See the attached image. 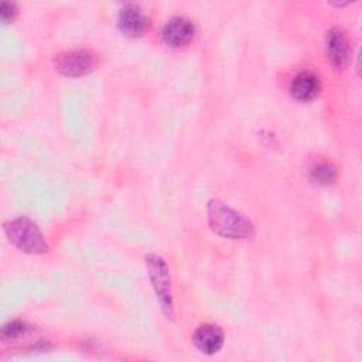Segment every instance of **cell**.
Segmentation results:
<instances>
[{
    "label": "cell",
    "instance_id": "obj_1",
    "mask_svg": "<svg viewBox=\"0 0 362 362\" xmlns=\"http://www.w3.org/2000/svg\"><path fill=\"white\" fill-rule=\"evenodd\" d=\"M206 212L211 229L222 238L246 240L252 239L256 233L250 219L216 198L208 201Z\"/></svg>",
    "mask_w": 362,
    "mask_h": 362
},
{
    "label": "cell",
    "instance_id": "obj_2",
    "mask_svg": "<svg viewBox=\"0 0 362 362\" xmlns=\"http://www.w3.org/2000/svg\"><path fill=\"white\" fill-rule=\"evenodd\" d=\"M3 229L10 243L21 252L38 255L48 250V243L40 228L27 216H18L4 222Z\"/></svg>",
    "mask_w": 362,
    "mask_h": 362
},
{
    "label": "cell",
    "instance_id": "obj_3",
    "mask_svg": "<svg viewBox=\"0 0 362 362\" xmlns=\"http://www.w3.org/2000/svg\"><path fill=\"white\" fill-rule=\"evenodd\" d=\"M146 269L156 293L157 303L167 320H174V301L171 293V277L165 260L157 253L144 256Z\"/></svg>",
    "mask_w": 362,
    "mask_h": 362
},
{
    "label": "cell",
    "instance_id": "obj_4",
    "mask_svg": "<svg viewBox=\"0 0 362 362\" xmlns=\"http://www.w3.org/2000/svg\"><path fill=\"white\" fill-rule=\"evenodd\" d=\"M98 64V55L90 49L83 48L64 51L54 58V66L57 72L69 78L88 75L96 69Z\"/></svg>",
    "mask_w": 362,
    "mask_h": 362
},
{
    "label": "cell",
    "instance_id": "obj_5",
    "mask_svg": "<svg viewBox=\"0 0 362 362\" xmlns=\"http://www.w3.org/2000/svg\"><path fill=\"white\" fill-rule=\"evenodd\" d=\"M327 59L335 69H344L351 61V41L348 34L339 28L332 27L325 35Z\"/></svg>",
    "mask_w": 362,
    "mask_h": 362
},
{
    "label": "cell",
    "instance_id": "obj_6",
    "mask_svg": "<svg viewBox=\"0 0 362 362\" xmlns=\"http://www.w3.org/2000/svg\"><path fill=\"white\" fill-rule=\"evenodd\" d=\"M117 27L126 37H141L150 27V18L139 4L126 3L119 10Z\"/></svg>",
    "mask_w": 362,
    "mask_h": 362
},
{
    "label": "cell",
    "instance_id": "obj_7",
    "mask_svg": "<svg viewBox=\"0 0 362 362\" xmlns=\"http://www.w3.org/2000/svg\"><path fill=\"white\" fill-rule=\"evenodd\" d=\"M195 34L194 23L184 16L171 17L163 27L161 35L165 44L171 47L187 45Z\"/></svg>",
    "mask_w": 362,
    "mask_h": 362
},
{
    "label": "cell",
    "instance_id": "obj_8",
    "mask_svg": "<svg viewBox=\"0 0 362 362\" xmlns=\"http://www.w3.org/2000/svg\"><path fill=\"white\" fill-rule=\"evenodd\" d=\"M223 329L216 324H202L199 325L194 335L192 341L197 349L205 355H214L221 351L223 345Z\"/></svg>",
    "mask_w": 362,
    "mask_h": 362
},
{
    "label": "cell",
    "instance_id": "obj_9",
    "mask_svg": "<svg viewBox=\"0 0 362 362\" xmlns=\"http://www.w3.org/2000/svg\"><path fill=\"white\" fill-rule=\"evenodd\" d=\"M321 81L311 71L298 72L290 82V95L298 102H308L318 96Z\"/></svg>",
    "mask_w": 362,
    "mask_h": 362
},
{
    "label": "cell",
    "instance_id": "obj_10",
    "mask_svg": "<svg viewBox=\"0 0 362 362\" xmlns=\"http://www.w3.org/2000/svg\"><path fill=\"white\" fill-rule=\"evenodd\" d=\"M310 180L318 185H331L337 180V168L328 161H318L310 168Z\"/></svg>",
    "mask_w": 362,
    "mask_h": 362
},
{
    "label": "cell",
    "instance_id": "obj_11",
    "mask_svg": "<svg viewBox=\"0 0 362 362\" xmlns=\"http://www.w3.org/2000/svg\"><path fill=\"white\" fill-rule=\"evenodd\" d=\"M27 329V325L25 322L20 321V320H14V321H8L7 324H4L1 327V332H0V337L1 339L6 342V341H13L16 338H18L21 334H24Z\"/></svg>",
    "mask_w": 362,
    "mask_h": 362
},
{
    "label": "cell",
    "instance_id": "obj_12",
    "mask_svg": "<svg viewBox=\"0 0 362 362\" xmlns=\"http://www.w3.org/2000/svg\"><path fill=\"white\" fill-rule=\"evenodd\" d=\"M17 4L14 1H3L0 6V17L3 23H10L17 16Z\"/></svg>",
    "mask_w": 362,
    "mask_h": 362
}]
</instances>
